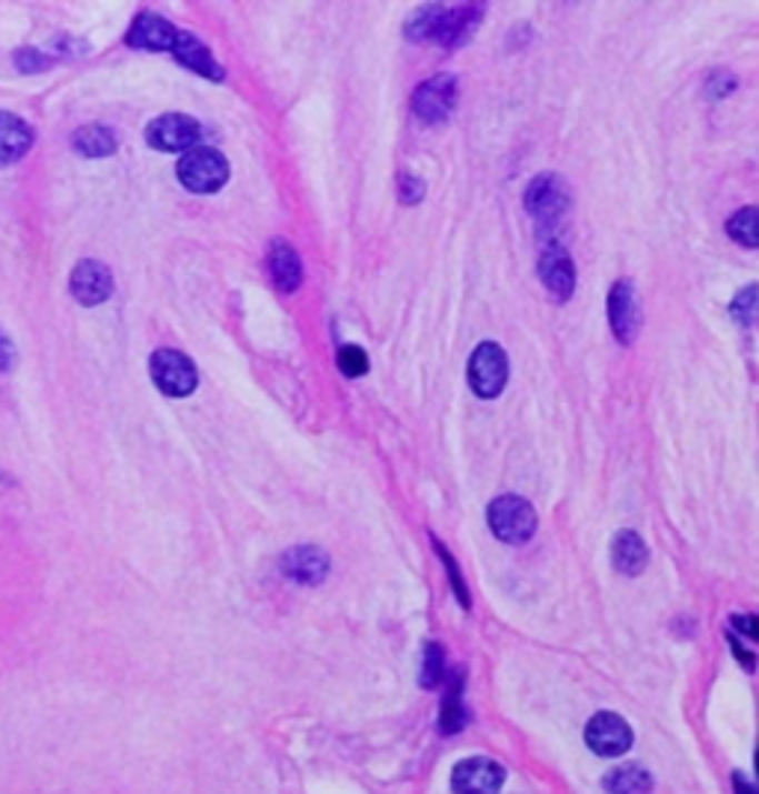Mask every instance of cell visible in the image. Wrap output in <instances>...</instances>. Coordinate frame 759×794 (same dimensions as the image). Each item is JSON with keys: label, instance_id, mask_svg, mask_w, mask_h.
Listing matches in <instances>:
<instances>
[{"label": "cell", "instance_id": "484cf974", "mask_svg": "<svg viewBox=\"0 0 759 794\" xmlns=\"http://www.w3.org/2000/svg\"><path fill=\"white\" fill-rule=\"evenodd\" d=\"M339 368L348 376L368 374V353L362 348H359V344H341Z\"/></svg>", "mask_w": 759, "mask_h": 794}, {"label": "cell", "instance_id": "603a6c76", "mask_svg": "<svg viewBox=\"0 0 759 794\" xmlns=\"http://www.w3.org/2000/svg\"><path fill=\"white\" fill-rule=\"evenodd\" d=\"M442 732H460L466 723V705H463V679L455 673V682L448 687L446 703H442Z\"/></svg>", "mask_w": 759, "mask_h": 794}, {"label": "cell", "instance_id": "e0dca14e", "mask_svg": "<svg viewBox=\"0 0 759 794\" xmlns=\"http://www.w3.org/2000/svg\"><path fill=\"white\" fill-rule=\"evenodd\" d=\"M270 273H273V282H277L279 291H297L300 282H303V264H300V255L288 241L277 238L270 243Z\"/></svg>", "mask_w": 759, "mask_h": 794}, {"label": "cell", "instance_id": "5b68a950", "mask_svg": "<svg viewBox=\"0 0 759 794\" xmlns=\"http://www.w3.org/2000/svg\"><path fill=\"white\" fill-rule=\"evenodd\" d=\"M570 202L572 197L561 175H537L526 190L528 214L543 225L561 220V217L570 211Z\"/></svg>", "mask_w": 759, "mask_h": 794}, {"label": "cell", "instance_id": "d4e9b609", "mask_svg": "<svg viewBox=\"0 0 759 794\" xmlns=\"http://www.w3.org/2000/svg\"><path fill=\"white\" fill-rule=\"evenodd\" d=\"M442 673H446V652H442L439 643H428L425 646V661H421V685H439Z\"/></svg>", "mask_w": 759, "mask_h": 794}, {"label": "cell", "instance_id": "d6a6232c", "mask_svg": "<svg viewBox=\"0 0 759 794\" xmlns=\"http://www.w3.org/2000/svg\"><path fill=\"white\" fill-rule=\"evenodd\" d=\"M736 788H739L741 794H753V788H748V785H745V780H741L739 774H736Z\"/></svg>", "mask_w": 759, "mask_h": 794}, {"label": "cell", "instance_id": "9a60e30c", "mask_svg": "<svg viewBox=\"0 0 759 794\" xmlns=\"http://www.w3.org/2000/svg\"><path fill=\"white\" fill-rule=\"evenodd\" d=\"M327 570H330V561L314 545H297L282 557V572L297 584H321L327 579Z\"/></svg>", "mask_w": 759, "mask_h": 794}, {"label": "cell", "instance_id": "f1b7e54d", "mask_svg": "<svg viewBox=\"0 0 759 794\" xmlns=\"http://www.w3.org/2000/svg\"><path fill=\"white\" fill-rule=\"evenodd\" d=\"M425 197V181L416 175H401V202L403 205H419Z\"/></svg>", "mask_w": 759, "mask_h": 794}, {"label": "cell", "instance_id": "d6986e66", "mask_svg": "<svg viewBox=\"0 0 759 794\" xmlns=\"http://www.w3.org/2000/svg\"><path fill=\"white\" fill-rule=\"evenodd\" d=\"M117 134L104 125H83L72 137V149L83 158H108L117 152Z\"/></svg>", "mask_w": 759, "mask_h": 794}, {"label": "cell", "instance_id": "ba28073f", "mask_svg": "<svg viewBox=\"0 0 759 794\" xmlns=\"http://www.w3.org/2000/svg\"><path fill=\"white\" fill-rule=\"evenodd\" d=\"M505 785V767L487 756L463 758L451 774V788L457 794H499Z\"/></svg>", "mask_w": 759, "mask_h": 794}, {"label": "cell", "instance_id": "4fadbf2b", "mask_svg": "<svg viewBox=\"0 0 759 794\" xmlns=\"http://www.w3.org/2000/svg\"><path fill=\"white\" fill-rule=\"evenodd\" d=\"M176 37H179V30L172 28L170 21L154 12H143L128 30V46L143 48V51H172Z\"/></svg>", "mask_w": 759, "mask_h": 794}, {"label": "cell", "instance_id": "7c38bea8", "mask_svg": "<svg viewBox=\"0 0 759 794\" xmlns=\"http://www.w3.org/2000/svg\"><path fill=\"white\" fill-rule=\"evenodd\" d=\"M540 279L558 300H570L576 291V264H572L570 252L558 243L546 247L540 255Z\"/></svg>", "mask_w": 759, "mask_h": 794}, {"label": "cell", "instance_id": "8fae6325", "mask_svg": "<svg viewBox=\"0 0 759 794\" xmlns=\"http://www.w3.org/2000/svg\"><path fill=\"white\" fill-rule=\"evenodd\" d=\"M69 291L81 305H101L113 294V273H110L108 264L87 259L72 270Z\"/></svg>", "mask_w": 759, "mask_h": 794}, {"label": "cell", "instance_id": "44dd1931", "mask_svg": "<svg viewBox=\"0 0 759 794\" xmlns=\"http://www.w3.org/2000/svg\"><path fill=\"white\" fill-rule=\"evenodd\" d=\"M448 16H451V10H446V7H428V10H419L410 21H407V37L437 39L439 42L442 33H446Z\"/></svg>", "mask_w": 759, "mask_h": 794}, {"label": "cell", "instance_id": "277c9868", "mask_svg": "<svg viewBox=\"0 0 759 794\" xmlns=\"http://www.w3.org/2000/svg\"><path fill=\"white\" fill-rule=\"evenodd\" d=\"M149 371H152L154 385H158L163 394H170V398H188V394L197 392V365H193L184 353H179V350H154L152 359H149Z\"/></svg>", "mask_w": 759, "mask_h": 794}, {"label": "cell", "instance_id": "9c48e42d", "mask_svg": "<svg viewBox=\"0 0 759 794\" xmlns=\"http://www.w3.org/2000/svg\"><path fill=\"white\" fill-rule=\"evenodd\" d=\"M608 323L620 344H632L641 326V305L635 294L632 282H615L608 291Z\"/></svg>", "mask_w": 759, "mask_h": 794}, {"label": "cell", "instance_id": "cb8c5ba5", "mask_svg": "<svg viewBox=\"0 0 759 794\" xmlns=\"http://www.w3.org/2000/svg\"><path fill=\"white\" fill-rule=\"evenodd\" d=\"M727 232H730L732 241H739L741 247L753 250L759 243V214L757 208H741L739 214L730 217L727 223Z\"/></svg>", "mask_w": 759, "mask_h": 794}, {"label": "cell", "instance_id": "2e32d148", "mask_svg": "<svg viewBox=\"0 0 759 794\" xmlns=\"http://www.w3.org/2000/svg\"><path fill=\"white\" fill-rule=\"evenodd\" d=\"M37 134L21 117L0 110V167H12L30 152Z\"/></svg>", "mask_w": 759, "mask_h": 794}, {"label": "cell", "instance_id": "ffe728a7", "mask_svg": "<svg viewBox=\"0 0 759 794\" xmlns=\"http://www.w3.org/2000/svg\"><path fill=\"white\" fill-rule=\"evenodd\" d=\"M602 785H606L608 794H650L652 776L641 765H620L615 771H608Z\"/></svg>", "mask_w": 759, "mask_h": 794}, {"label": "cell", "instance_id": "3957f363", "mask_svg": "<svg viewBox=\"0 0 759 794\" xmlns=\"http://www.w3.org/2000/svg\"><path fill=\"white\" fill-rule=\"evenodd\" d=\"M508 353L496 341H481L469 356V385L483 401H492L505 392L508 383Z\"/></svg>", "mask_w": 759, "mask_h": 794}, {"label": "cell", "instance_id": "30bf717a", "mask_svg": "<svg viewBox=\"0 0 759 794\" xmlns=\"http://www.w3.org/2000/svg\"><path fill=\"white\" fill-rule=\"evenodd\" d=\"M585 741L590 750H597L599 756H620L632 747V730L620 714L599 712L588 721Z\"/></svg>", "mask_w": 759, "mask_h": 794}, {"label": "cell", "instance_id": "83f0119b", "mask_svg": "<svg viewBox=\"0 0 759 794\" xmlns=\"http://www.w3.org/2000/svg\"><path fill=\"white\" fill-rule=\"evenodd\" d=\"M437 552H439V557H442V563H446L448 575H451V584H455L457 599H460V605L469 607V593H466L463 575H460V570H457V561H455V557H451V554H448L446 549H442V545H439V543H437Z\"/></svg>", "mask_w": 759, "mask_h": 794}, {"label": "cell", "instance_id": "7402d4cb", "mask_svg": "<svg viewBox=\"0 0 759 794\" xmlns=\"http://www.w3.org/2000/svg\"><path fill=\"white\" fill-rule=\"evenodd\" d=\"M481 21V7H463V10H451L446 24V33H442V46L446 48H457L463 46L466 39L472 37V30L478 28Z\"/></svg>", "mask_w": 759, "mask_h": 794}, {"label": "cell", "instance_id": "52a82bcc", "mask_svg": "<svg viewBox=\"0 0 759 794\" xmlns=\"http://www.w3.org/2000/svg\"><path fill=\"white\" fill-rule=\"evenodd\" d=\"M199 137H202V125L197 119L184 117V113H167V117H158L146 128V140L158 152H188Z\"/></svg>", "mask_w": 759, "mask_h": 794}, {"label": "cell", "instance_id": "ac0fdd59", "mask_svg": "<svg viewBox=\"0 0 759 794\" xmlns=\"http://www.w3.org/2000/svg\"><path fill=\"white\" fill-rule=\"evenodd\" d=\"M611 561H615V570L623 575H641L650 561V549L635 531H620L611 543Z\"/></svg>", "mask_w": 759, "mask_h": 794}, {"label": "cell", "instance_id": "4316f807", "mask_svg": "<svg viewBox=\"0 0 759 794\" xmlns=\"http://www.w3.org/2000/svg\"><path fill=\"white\" fill-rule=\"evenodd\" d=\"M753 309H757V285H748L739 297H736V300H732L730 312L736 321L750 326V323H753Z\"/></svg>", "mask_w": 759, "mask_h": 794}, {"label": "cell", "instance_id": "1f68e13d", "mask_svg": "<svg viewBox=\"0 0 759 794\" xmlns=\"http://www.w3.org/2000/svg\"><path fill=\"white\" fill-rule=\"evenodd\" d=\"M732 625L741 629L745 637H757V616H732Z\"/></svg>", "mask_w": 759, "mask_h": 794}, {"label": "cell", "instance_id": "5bb4252c", "mask_svg": "<svg viewBox=\"0 0 759 794\" xmlns=\"http://www.w3.org/2000/svg\"><path fill=\"white\" fill-rule=\"evenodd\" d=\"M172 54H176V60H179L184 69H190V72L202 74L208 81H223V69H220V63L214 60V54H211L206 42L193 37V33H181L179 30V37L172 42Z\"/></svg>", "mask_w": 759, "mask_h": 794}, {"label": "cell", "instance_id": "6da1fadb", "mask_svg": "<svg viewBox=\"0 0 759 794\" xmlns=\"http://www.w3.org/2000/svg\"><path fill=\"white\" fill-rule=\"evenodd\" d=\"M176 172H179V181L190 193H202V197L223 190V184L229 181L226 158L217 149H206V145L188 149L179 167H176Z\"/></svg>", "mask_w": 759, "mask_h": 794}, {"label": "cell", "instance_id": "7a4b0ae2", "mask_svg": "<svg viewBox=\"0 0 759 794\" xmlns=\"http://www.w3.org/2000/svg\"><path fill=\"white\" fill-rule=\"evenodd\" d=\"M487 522H490V531L499 536L501 543L522 545L535 534L537 513L531 507V501L519 499V495H501L487 510Z\"/></svg>", "mask_w": 759, "mask_h": 794}, {"label": "cell", "instance_id": "f546056e", "mask_svg": "<svg viewBox=\"0 0 759 794\" xmlns=\"http://www.w3.org/2000/svg\"><path fill=\"white\" fill-rule=\"evenodd\" d=\"M12 359H16V350H12V341L0 332V371H10Z\"/></svg>", "mask_w": 759, "mask_h": 794}, {"label": "cell", "instance_id": "8992f818", "mask_svg": "<svg viewBox=\"0 0 759 794\" xmlns=\"http://www.w3.org/2000/svg\"><path fill=\"white\" fill-rule=\"evenodd\" d=\"M457 104V78L455 74H437L416 90L412 96V113L425 122V125H439L451 117V110Z\"/></svg>", "mask_w": 759, "mask_h": 794}, {"label": "cell", "instance_id": "4dcf8cb0", "mask_svg": "<svg viewBox=\"0 0 759 794\" xmlns=\"http://www.w3.org/2000/svg\"><path fill=\"white\" fill-rule=\"evenodd\" d=\"M721 78H723V81H718V74H715V78H712L715 87H709V96H715V99H718V96H727V92L736 90V78H730V74H721ZM712 81H709V83H712Z\"/></svg>", "mask_w": 759, "mask_h": 794}]
</instances>
